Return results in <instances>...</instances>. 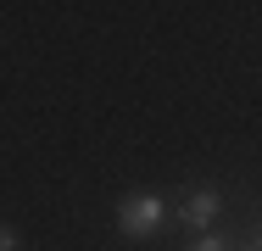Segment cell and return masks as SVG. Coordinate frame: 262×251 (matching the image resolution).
Instances as JSON below:
<instances>
[{"instance_id": "277c9868", "label": "cell", "mask_w": 262, "mask_h": 251, "mask_svg": "<svg viewBox=\"0 0 262 251\" xmlns=\"http://www.w3.org/2000/svg\"><path fill=\"white\" fill-rule=\"evenodd\" d=\"M0 251H17V229H0Z\"/></svg>"}, {"instance_id": "6da1fadb", "label": "cell", "mask_w": 262, "mask_h": 251, "mask_svg": "<svg viewBox=\"0 0 262 251\" xmlns=\"http://www.w3.org/2000/svg\"><path fill=\"white\" fill-rule=\"evenodd\" d=\"M162 218H167V201L162 196H128V201H117V235L123 240H151L162 229Z\"/></svg>"}, {"instance_id": "7a4b0ae2", "label": "cell", "mask_w": 262, "mask_h": 251, "mask_svg": "<svg viewBox=\"0 0 262 251\" xmlns=\"http://www.w3.org/2000/svg\"><path fill=\"white\" fill-rule=\"evenodd\" d=\"M217 212H223V190H217V184H195V190L184 196V206H179L184 229H195V235H212Z\"/></svg>"}, {"instance_id": "3957f363", "label": "cell", "mask_w": 262, "mask_h": 251, "mask_svg": "<svg viewBox=\"0 0 262 251\" xmlns=\"http://www.w3.org/2000/svg\"><path fill=\"white\" fill-rule=\"evenodd\" d=\"M190 251H234V246H229L223 235H195V240H190Z\"/></svg>"}]
</instances>
